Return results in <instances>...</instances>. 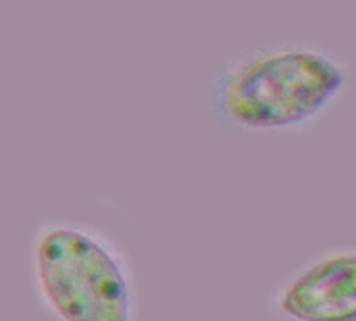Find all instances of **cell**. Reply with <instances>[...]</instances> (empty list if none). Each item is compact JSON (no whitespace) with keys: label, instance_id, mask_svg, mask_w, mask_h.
Segmentation results:
<instances>
[{"label":"cell","instance_id":"6da1fadb","mask_svg":"<svg viewBox=\"0 0 356 321\" xmlns=\"http://www.w3.org/2000/svg\"><path fill=\"white\" fill-rule=\"evenodd\" d=\"M348 88L350 65L340 54L311 42H275L221 63L209 109L236 134L294 136L315 130Z\"/></svg>","mask_w":356,"mask_h":321},{"label":"cell","instance_id":"7a4b0ae2","mask_svg":"<svg viewBox=\"0 0 356 321\" xmlns=\"http://www.w3.org/2000/svg\"><path fill=\"white\" fill-rule=\"evenodd\" d=\"M29 282L54 321H142L131 257L92 224L40 221L29 238Z\"/></svg>","mask_w":356,"mask_h":321},{"label":"cell","instance_id":"3957f363","mask_svg":"<svg viewBox=\"0 0 356 321\" xmlns=\"http://www.w3.org/2000/svg\"><path fill=\"white\" fill-rule=\"evenodd\" d=\"M267 309L277 321H356V244L325 249L286 274Z\"/></svg>","mask_w":356,"mask_h":321}]
</instances>
